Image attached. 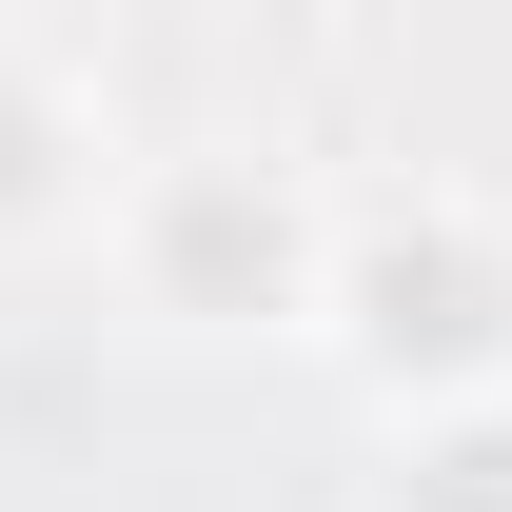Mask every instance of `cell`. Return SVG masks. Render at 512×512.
Returning a JSON list of instances; mask_svg holds the SVG:
<instances>
[{
  "mask_svg": "<svg viewBox=\"0 0 512 512\" xmlns=\"http://www.w3.org/2000/svg\"><path fill=\"white\" fill-rule=\"evenodd\" d=\"M316 335L394 394V414L512 394V217H493V197H375V217H335Z\"/></svg>",
  "mask_w": 512,
  "mask_h": 512,
  "instance_id": "cell-1",
  "label": "cell"
},
{
  "mask_svg": "<svg viewBox=\"0 0 512 512\" xmlns=\"http://www.w3.org/2000/svg\"><path fill=\"white\" fill-rule=\"evenodd\" d=\"M119 256H138V296L197 335H276V316H316L335 296V217L276 158H158V178L119 197Z\"/></svg>",
  "mask_w": 512,
  "mask_h": 512,
  "instance_id": "cell-2",
  "label": "cell"
},
{
  "mask_svg": "<svg viewBox=\"0 0 512 512\" xmlns=\"http://www.w3.org/2000/svg\"><path fill=\"white\" fill-rule=\"evenodd\" d=\"M79 197H99V119H79L40 60H0V256H20V237H60Z\"/></svg>",
  "mask_w": 512,
  "mask_h": 512,
  "instance_id": "cell-3",
  "label": "cell"
},
{
  "mask_svg": "<svg viewBox=\"0 0 512 512\" xmlns=\"http://www.w3.org/2000/svg\"><path fill=\"white\" fill-rule=\"evenodd\" d=\"M375 512H512V394H434V414H394Z\"/></svg>",
  "mask_w": 512,
  "mask_h": 512,
  "instance_id": "cell-4",
  "label": "cell"
}]
</instances>
